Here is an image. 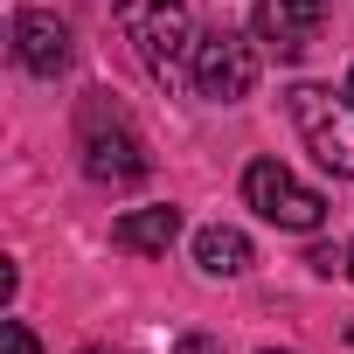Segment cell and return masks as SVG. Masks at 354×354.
Instances as JSON below:
<instances>
[{"label":"cell","mask_w":354,"mask_h":354,"mask_svg":"<svg viewBox=\"0 0 354 354\" xmlns=\"http://www.w3.org/2000/svg\"><path fill=\"white\" fill-rule=\"evenodd\" d=\"M77 146H84V174H91L97 188H132V181H146V167H153V153H146V139L132 132V118H125L118 104H104V97L84 104Z\"/></svg>","instance_id":"obj_1"},{"label":"cell","mask_w":354,"mask_h":354,"mask_svg":"<svg viewBox=\"0 0 354 354\" xmlns=\"http://www.w3.org/2000/svg\"><path fill=\"white\" fill-rule=\"evenodd\" d=\"M118 28H125L132 56L153 77H174L181 56H195V15H188V0H118Z\"/></svg>","instance_id":"obj_2"},{"label":"cell","mask_w":354,"mask_h":354,"mask_svg":"<svg viewBox=\"0 0 354 354\" xmlns=\"http://www.w3.org/2000/svg\"><path fill=\"white\" fill-rule=\"evenodd\" d=\"M292 125L313 146V160L333 181H354V97H333L326 84H292Z\"/></svg>","instance_id":"obj_3"},{"label":"cell","mask_w":354,"mask_h":354,"mask_svg":"<svg viewBox=\"0 0 354 354\" xmlns=\"http://www.w3.org/2000/svg\"><path fill=\"white\" fill-rule=\"evenodd\" d=\"M243 202L264 216V223H278V230H319L326 223V195L319 188H306L292 167H278V160H250L243 167Z\"/></svg>","instance_id":"obj_4"},{"label":"cell","mask_w":354,"mask_h":354,"mask_svg":"<svg viewBox=\"0 0 354 354\" xmlns=\"http://www.w3.org/2000/svg\"><path fill=\"white\" fill-rule=\"evenodd\" d=\"M195 91L216 104H243L257 91V42H243L236 28H209L195 42Z\"/></svg>","instance_id":"obj_5"},{"label":"cell","mask_w":354,"mask_h":354,"mask_svg":"<svg viewBox=\"0 0 354 354\" xmlns=\"http://www.w3.org/2000/svg\"><path fill=\"white\" fill-rule=\"evenodd\" d=\"M319 21H326V0H257L250 35H257L278 63H292V56H306V49H313Z\"/></svg>","instance_id":"obj_6"},{"label":"cell","mask_w":354,"mask_h":354,"mask_svg":"<svg viewBox=\"0 0 354 354\" xmlns=\"http://www.w3.org/2000/svg\"><path fill=\"white\" fill-rule=\"evenodd\" d=\"M15 63L28 77H63L70 70V21L49 8H21L15 15Z\"/></svg>","instance_id":"obj_7"},{"label":"cell","mask_w":354,"mask_h":354,"mask_svg":"<svg viewBox=\"0 0 354 354\" xmlns=\"http://www.w3.org/2000/svg\"><path fill=\"white\" fill-rule=\"evenodd\" d=\"M181 236V209H125L118 223H111V243L125 250V257H167V243Z\"/></svg>","instance_id":"obj_8"},{"label":"cell","mask_w":354,"mask_h":354,"mask_svg":"<svg viewBox=\"0 0 354 354\" xmlns=\"http://www.w3.org/2000/svg\"><path fill=\"white\" fill-rule=\"evenodd\" d=\"M195 264L209 278H243L250 271V236L230 230V223H209V230H195Z\"/></svg>","instance_id":"obj_9"},{"label":"cell","mask_w":354,"mask_h":354,"mask_svg":"<svg viewBox=\"0 0 354 354\" xmlns=\"http://www.w3.org/2000/svg\"><path fill=\"white\" fill-rule=\"evenodd\" d=\"M0 340H8V354H42L35 333H28V319H8V326H0Z\"/></svg>","instance_id":"obj_10"},{"label":"cell","mask_w":354,"mask_h":354,"mask_svg":"<svg viewBox=\"0 0 354 354\" xmlns=\"http://www.w3.org/2000/svg\"><path fill=\"white\" fill-rule=\"evenodd\" d=\"M174 354H223V340H209V333H181V340H174Z\"/></svg>","instance_id":"obj_11"},{"label":"cell","mask_w":354,"mask_h":354,"mask_svg":"<svg viewBox=\"0 0 354 354\" xmlns=\"http://www.w3.org/2000/svg\"><path fill=\"white\" fill-rule=\"evenodd\" d=\"M347 278H354V243H347Z\"/></svg>","instance_id":"obj_12"},{"label":"cell","mask_w":354,"mask_h":354,"mask_svg":"<svg viewBox=\"0 0 354 354\" xmlns=\"http://www.w3.org/2000/svg\"><path fill=\"white\" fill-rule=\"evenodd\" d=\"M347 347H354V319H347Z\"/></svg>","instance_id":"obj_13"},{"label":"cell","mask_w":354,"mask_h":354,"mask_svg":"<svg viewBox=\"0 0 354 354\" xmlns=\"http://www.w3.org/2000/svg\"><path fill=\"white\" fill-rule=\"evenodd\" d=\"M77 354H104V347H77Z\"/></svg>","instance_id":"obj_14"},{"label":"cell","mask_w":354,"mask_h":354,"mask_svg":"<svg viewBox=\"0 0 354 354\" xmlns=\"http://www.w3.org/2000/svg\"><path fill=\"white\" fill-rule=\"evenodd\" d=\"M347 97H354V70H347Z\"/></svg>","instance_id":"obj_15"},{"label":"cell","mask_w":354,"mask_h":354,"mask_svg":"<svg viewBox=\"0 0 354 354\" xmlns=\"http://www.w3.org/2000/svg\"><path fill=\"white\" fill-rule=\"evenodd\" d=\"M264 354H285V347H264Z\"/></svg>","instance_id":"obj_16"}]
</instances>
